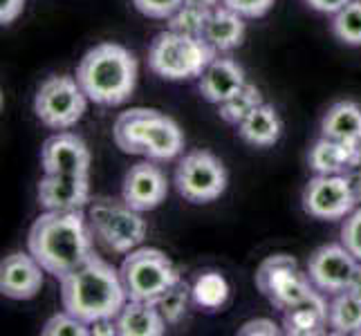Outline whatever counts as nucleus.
<instances>
[{
    "instance_id": "obj_23",
    "label": "nucleus",
    "mask_w": 361,
    "mask_h": 336,
    "mask_svg": "<svg viewBox=\"0 0 361 336\" xmlns=\"http://www.w3.org/2000/svg\"><path fill=\"white\" fill-rule=\"evenodd\" d=\"M321 135L345 144H361V106L337 101L321 119Z\"/></svg>"
},
{
    "instance_id": "obj_3",
    "label": "nucleus",
    "mask_w": 361,
    "mask_h": 336,
    "mask_svg": "<svg viewBox=\"0 0 361 336\" xmlns=\"http://www.w3.org/2000/svg\"><path fill=\"white\" fill-rule=\"evenodd\" d=\"M137 58L119 43H99L83 54L77 81L97 106L115 108L126 104L137 85Z\"/></svg>"
},
{
    "instance_id": "obj_18",
    "label": "nucleus",
    "mask_w": 361,
    "mask_h": 336,
    "mask_svg": "<svg viewBox=\"0 0 361 336\" xmlns=\"http://www.w3.org/2000/svg\"><path fill=\"white\" fill-rule=\"evenodd\" d=\"M245 83H247L245 70L235 63L233 58L216 56L207 66V70L200 74V79H197V88H200V94L207 99L209 104L220 106L222 101H227L231 94L238 92Z\"/></svg>"
},
{
    "instance_id": "obj_5",
    "label": "nucleus",
    "mask_w": 361,
    "mask_h": 336,
    "mask_svg": "<svg viewBox=\"0 0 361 336\" xmlns=\"http://www.w3.org/2000/svg\"><path fill=\"white\" fill-rule=\"evenodd\" d=\"M218 56L202 36H189L180 32H159L148 47V68L166 81L200 79L207 66Z\"/></svg>"
},
{
    "instance_id": "obj_22",
    "label": "nucleus",
    "mask_w": 361,
    "mask_h": 336,
    "mask_svg": "<svg viewBox=\"0 0 361 336\" xmlns=\"http://www.w3.org/2000/svg\"><path fill=\"white\" fill-rule=\"evenodd\" d=\"M169 323L161 318L153 303L128 301L117 316V328L121 336H161Z\"/></svg>"
},
{
    "instance_id": "obj_38",
    "label": "nucleus",
    "mask_w": 361,
    "mask_h": 336,
    "mask_svg": "<svg viewBox=\"0 0 361 336\" xmlns=\"http://www.w3.org/2000/svg\"><path fill=\"white\" fill-rule=\"evenodd\" d=\"M343 175H345L348 184H350V189H353V195H355L357 204H361V164L355 166V168H350L348 173H343Z\"/></svg>"
},
{
    "instance_id": "obj_16",
    "label": "nucleus",
    "mask_w": 361,
    "mask_h": 336,
    "mask_svg": "<svg viewBox=\"0 0 361 336\" xmlns=\"http://www.w3.org/2000/svg\"><path fill=\"white\" fill-rule=\"evenodd\" d=\"M39 202L45 211H83L90 202L88 175L45 173L39 182Z\"/></svg>"
},
{
    "instance_id": "obj_27",
    "label": "nucleus",
    "mask_w": 361,
    "mask_h": 336,
    "mask_svg": "<svg viewBox=\"0 0 361 336\" xmlns=\"http://www.w3.org/2000/svg\"><path fill=\"white\" fill-rule=\"evenodd\" d=\"M211 11H214V7L184 0V5L169 18V30L189 36H202L204 39V30L211 18Z\"/></svg>"
},
{
    "instance_id": "obj_26",
    "label": "nucleus",
    "mask_w": 361,
    "mask_h": 336,
    "mask_svg": "<svg viewBox=\"0 0 361 336\" xmlns=\"http://www.w3.org/2000/svg\"><path fill=\"white\" fill-rule=\"evenodd\" d=\"M260 104H263V92H260L254 83H245L238 92L231 94L227 101H222L218 106V112L222 121L231 123V126H238L249 112L258 108Z\"/></svg>"
},
{
    "instance_id": "obj_7",
    "label": "nucleus",
    "mask_w": 361,
    "mask_h": 336,
    "mask_svg": "<svg viewBox=\"0 0 361 336\" xmlns=\"http://www.w3.org/2000/svg\"><path fill=\"white\" fill-rule=\"evenodd\" d=\"M88 224L94 238L115 254H130L144 242L148 231L142 211L130 209L123 200L117 202L106 197L90 206Z\"/></svg>"
},
{
    "instance_id": "obj_15",
    "label": "nucleus",
    "mask_w": 361,
    "mask_h": 336,
    "mask_svg": "<svg viewBox=\"0 0 361 336\" xmlns=\"http://www.w3.org/2000/svg\"><path fill=\"white\" fill-rule=\"evenodd\" d=\"M45 269L30 251L9 254L0 263V292L11 301H30L43 287Z\"/></svg>"
},
{
    "instance_id": "obj_21",
    "label": "nucleus",
    "mask_w": 361,
    "mask_h": 336,
    "mask_svg": "<svg viewBox=\"0 0 361 336\" xmlns=\"http://www.w3.org/2000/svg\"><path fill=\"white\" fill-rule=\"evenodd\" d=\"M245 18L235 14L233 9L218 5L211 11V18L204 30V41L216 49V52H231L245 39Z\"/></svg>"
},
{
    "instance_id": "obj_30",
    "label": "nucleus",
    "mask_w": 361,
    "mask_h": 336,
    "mask_svg": "<svg viewBox=\"0 0 361 336\" xmlns=\"http://www.w3.org/2000/svg\"><path fill=\"white\" fill-rule=\"evenodd\" d=\"M41 334L43 336H88L90 325L85 321H81L79 316H74L63 309V312H59L45 321Z\"/></svg>"
},
{
    "instance_id": "obj_14",
    "label": "nucleus",
    "mask_w": 361,
    "mask_h": 336,
    "mask_svg": "<svg viewBox=\"0 0 361 336\" xmlns=\"http://www.w3.org/2000/svg\"><path fill=\"white\" fill-rule=\"evenodd\" d=\"M43 173H68V175H88L90 151L79 135L59 130L47 137L41 148Z\"/></svg>"
},
{
    "instance_id": "obj_19",
    "label": "nucleus",
    "mask_w": 361,
    "mask_h": 336,
    "mask_svg": "<svg viewBox=\"0 0 361 336\" xmlns=\"http://www.w3.org/2000/svg\"><path fill=\"white\" fill-rule=\"evenodd\" d=\"M328 328V303L314 292L310 298L283 312V332L290 336H317L326 334Z\"/></svg>"
},
{
    "instance_id": "obj_32",
    "label": "nucleus",
    "mask_w": 361,
    "mask_h": 336,
    "mask_svg": "<svg viewBox=\"0 0 361 336\" xmlns=\"http://www.w3.org/2000/svg\"><path fill=\"white\" fill-rule=\"evenodd\" d=\"M341 244L361 263V206L355 209L348 218H343Z\"/></svg>"
},
{
    "instance_id": "obj_29",
    "label": "nucleus",
    "mask_w": 361,
    "mask_h": 336,
    "mask_svg": "<svg viewBox=\"0 0 361 336\" xmlns=\"http://www.w3.org/2000/svg\"><path fill=\"white\" fill-rule=\"evenodd\" d=\"M332 34L350 47H361V0H350L332 18Z\"/></svg>"
},
{
    "instance_id": "obj_20",
    "label": "nucleus",
    "mask_w": 361,
    "mask_h": 336,
    "mask_svg": "<svg viewBox=\"0 0 361 336\" xmlns=\"http://www.w3.org/2000/svg\"><path fill=\"white\" fill-rule=\"evenodd\" d=\"M283 123L274 106L260 104L238 123V137L254 148H269L281 139Z\"/></svg>"
},
{
    "instance_id": "obj_4",
    "label": "nucleus",
    "mask_w": 361,
    "mask_h": 336,
    "mask_svg": "<svg viewBox=\"0 0 361 336\" xmlns=\"http://www.w3.org/2000/svg\"><path fill=\"white\" fill-rule=\"evenodd\" d=\"M115 146L126 155H146L153 161H171L184 151V135L176 119L155 108L121 112L113 128Z\"/></svg>"
},
{
    "instance_id": "obj_31",
    "label": "nucleus",
    "mask_w": 361,
    "mask_h": 336,
    "mask_svg": "<svg viewBox=\"0 0 361 336\" xmlns=\"http://www.w3.org/2000/svg\"><path fill=\"white\" fill-rule=\"evenodd\" d=\"M133 5L146 18L169 20L184 5V0H133Z\"/></svg>"
},
{
    "instance_id": "obj_10",
    "label": "nucleus",
    "mask_w": 361,
    "mask_h": 336,
    "mask_svg": "<svg viewBox=\"0 0 361 336\" xmlns=\"http://www.w3.org/2000/svg\"><path fill=\"white\" fill-rule=\"evenodd\" d=\"M227 168L209 151L186 153L176 168V189L186 202H214L227 189Z\"/></svg>"
},
{
    "instance_id": "obj_40",
    "label": "nucleus",
    "mask_w": 361,
    "mask_h": 336,
    "mask_svg": "<svg viewBox=\"0 0 361 336\" xmlns=\"http://www.w3.org/2000/svg\"><path fill=\"white\" fill-rule=\"evenodd\" d=\"M191 3H200V5H207V7H218L222 0H191Z\"/></svg>"
},
{
    "instance_id": "obj_25",
    "label": "nucleus",
    "mask_w": 361,
    "mask_h": 336,
    "mask_svg": "<svg viewBox=\"0 0 361 336\" xmlns=\"http://www.w3.org/2000/svg\"><path fill=\"white\" fill-rule=\"evenodd\" d=\"M191 294H193V301H195L197 307L214 312V309H220L222 305L227 303L229 282H227L225 276H222V273L207 271V273H202V276L195 278Z\"/></svg>"
},
{
    "instance_id": "obj_12",
    "label": "nucleus",
    "mask_w": 361,
    "mask_h": 336,
    "mask_svg": "<svg viewBox=\"0 0 361 336\" xmlns=\"http://www.w3.org/2000/svg\"><path fill=\"white\" fill-rule=\"evenodd\" d=\"M359 260L339 244H323L307 260V276L321 294H341L350 287Z\"/></svg>"
},
{
    "instance_id": "obj_34",
    "label": "nucleus",
    "mask_w": 361,
    "mask_h": 336,
    "mask_svg": "<svg viewBox=\"0 0 361 336\" xmlns=\"http://www.w3.org/2000/svg\"><path fill=\"white\" fill-rule=\"evenodd\" d=\"M240 336H258V334H265V336H276L281 334L279 325L269 318H254V321H247L245 325L238 330Z\"/></svg>"
},
{
    "instance_id": "obj_1",
    "label": "nucleus",
    "mask_w": 361,
    "mask_h": 336,
    "mask_svg": "<svg viewBox=\"0 0 361 336\" xmlns=\"http://www.w3.org/2000/svg\"><path fill=\"white\" fill-rule=\"evenodd\" d=\"M92 231L83 211H45L27 233V251L45 273L63 278L94 256Z\"/></svg>"
},
{
    "instance_id": "obj_37",
    "label": "nucleus",
    "mask_w": 361,
    "mask_h": 336,
    "mask_svg": "<svg viewBox=\"0 0 361 336\" xmlns=\"http://www.w3.org/2000/svg\"><path fill=\"white\" fill-rule=\"evenodd\" d=\"M90 334H92V336H115V334H119L117 318H102V321H94L92 325H90Z\"/></svg>"
},
{
    "instance_id": "obj_11",
    "label": "nucleus",
    "mask_w": 361,
    "mask_h": 336,
    "mask_svg": "<svg viewBox=\"0 0 361 336\" xmlns=\"http://www.w3.org/2000/svg\"><path fill=\"white\" fill-rule=\"evenodd\" d=\"M301 204L307 216L328 222L343 220L357 209V200L345 175H314L305 184Z\"/></svg>"
},
{
    "instance_id": "obj_36",
    "label": "nucleus",
    "mask_w": 361,
    "mask_h": 336,
    "mask_svg": "<svg viewBox=\"0 0 361 336\" xmlns=\"http://www.w3.org/2000/svg\"><path fill=\"white\" fill-rule=\"evenodd\" d=\"M310 9L319 11V14H337L339 9H343L350 0H305Z\"/></svg>"
},
{
    "instance_id": "obj_6",
    "label": "nucleus",
    "mask_w": 361,
    "mask_h": 336,
    "mask_svg": "<svg viewBox=\"0 0 361 336\" xmlns=\"http://www.w3.org/2000/svg\"><path fill=\"white\" fill-rule=\"evenodd\" d=\"M123 287H126L128 301L153 303L157 296L173 287L180 278L178 267L173 260L153 247H137L126 254L119 267Z\"/></svg>"
},
{
    "instance_id": "obj_39",
    "label": "nucleus",
    "mask_w": 361,
    "mask_h": 336,
    "mask_svg": "<svg viewBox=\"0 0 361 336\" xmlns=\"http://www.w3.org/2000/svg\"><path fill=\"white\" fill-rule=\"evenodd\" d=\"M348 292H353L355 296L361 298V263H359V269H357V273H355V278L350 282V287H348Z\"/></svg>"
},
{
    "instance_id": "obj_28",
    "label": "nucleus",
    "mask_w": 361,
    "mask_h": 336,
    "mask_svg": "<svg viewBox=\"0 0 361 336\" xmlns=\"http://www.w3.org/2000/svg\"><path fill=\"white\" fill-rule=\"evenodd\" d=\"M191 298H193L191 290L186 287L182 280H178L173 287H169L164 294L157 296L153 305L157 307V312L161 314V318H164L169 325H176V323H180L184 318Z\"/></svg>"
},
{
    "instance_id": "obj_2",
    "label": "nucleus",
    "mask_w": 361,
    "mask_h": 336,
    "mask_svg": "<svg viewBox=\"0 0 361 336\" xmlns=\"http://www.w3.org/2000/svg\"><path fill=\"white\" fill-rule=\"evenodd\" d=\"M61 280V305L88 325L102 318H117L128 294L121 273L104 258L92 256L88 263L66 273Z\"/></svg>"
},
{
    "instance_id": "obj_17",
    "label": "nucleus",
    "mask_w": 361,
    "mask_h": 336,
    "mask_svg": "<svg viewBox=\"0 0 361 336\" xmlns=\"http://www.w3.org/2000/svg\"><path fill=\"white\" fill-rule=\"evenodd\" d=\"M307 164L317 175H343L361 164V144H345L321 135L310 148Z\"/></svg>"
},
{
    "instance_id": "obj_35",
    "label": "nucleus",
    "mask_w": 361,
    "mask_h": 336,
    "mask_svg": "<svg viewBox=\"0 0 361 336\" xmlns=\"http://www.w3.org/2000/svg\"><path fill=\"white\" fill-rule=\"evenodd\" d=\"M25 9V0H0V23L11 25Z\"/></svg>"
},
{
    "instance_id": "obj_13",
    "label": "nucleus",
    "mask_w": 361,
    "mask_h": 336,
    "mask_svg": "<svg viewBox=\"0 0 361 336\" xmlns=\"http://www.w3.org/2000/svg\"><path fill=\"white\" fill-rule=\"evenodd\" d=\"M166 195H169V180L164 175V170L153 159L135 164L126 173V178H123L121 200L135 211H142V213L153 211L166 200Z\"/></svg>"
},
{
    "instance_id": "obj_9",
    "label": "nucleus",
    "mask_w": 361,
    "mask_h": 336,
    "mask_svg": "<svg viewBox=\"0 0 361 336\" xmlns=\"http://www.w3.org/2000/svg\"><path fill=\"white\" fill-rule=\"evenodd\" d=\"M256 287L267 301L285 312L314 294V282L298 269V263L288 254H276L263 260L256 271Z\"/></svg>"
},
{
    "instance_id": "obj_8",
    "label": "nucleus",
    "mask_w": 361,
    "mask_h": 336,
    "mask_svg": "<svg viewBox=\"0 0 361 336\" xmlns=\"http://www.w3.org/2000/svg\"><path fill=\"white\" fill-rule=\"evenodd\" d=\"M90 99L85 97L77 77L56 74L41 83L34 94V115L43 126L52 130H70L81 121L85 106Z\"/></svg>"
},
{
    "instance_id": "obj_33",
    "label": "nucleus",
    "mask_w": 361,
    "mask_h": 336,
    "mask_svg": "<svg viewBox=\"0 0 361 336\" xmlns=\"http://www.w3.org/2000/svg\"><path fill=\"white\" fill-rule=\"evenodd\" d=\"M222 5L233 9L243 18H263L274 7V0H222Z\"/></svg>"
},
{
    "instance_id": "obj_24",
    "label": "nucleus",
    "mask_w": 361,
    "mask_h": 336,
    "mask_svg": "<svg viewBox=\"0 0 361 336\" xmlns=\"http://www.w3.org/2000/svg\"><path fill=\"white\" fill-rule=\"evenodd\" d=\"M328 328L334 334H361V298L348 290L334 294L328 305Z\"/></svg>"
}]
</instances>
